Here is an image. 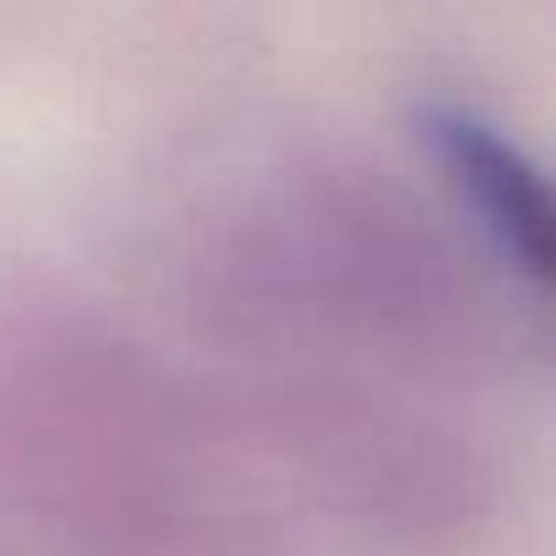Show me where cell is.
I'll list each match as a JSON object with an SVG mask.
<instances>
[{
	"instance_id": "cell-1",
	"label": "cell",
	"mask_w": 556,
	"mask_h": 556,
	"mask_svg": "<svg viewBox=\"0 0 556 556\" xmlns=\"http://www.w3.org/2000/svg\"><path fill=\"white\" fill-rule=\"evenodd\" d=\"M415 131L426 153L437 159L442 180L453 186L458 207L480 224V235L496 245V256L529 278L545 285L556 235H551V191L540 164L523 153L518 137H507L496 121H485L469 104L431 99L415 110Z\"/></svg>"
}]
</instances>
